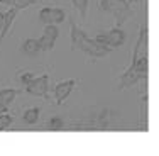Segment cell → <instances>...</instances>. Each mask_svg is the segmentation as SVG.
<instances>
[{"instance_id": "cell-10", "label": "cell", "mask_w": 159, "mask_h": 156, "mask_svg": "<svg viewBox=\"0 0 159 156\" xmlns=\"http://www.w3.org/2000/svg\"><path fill=\"white\" fill-rule=\"evenodd\" d=\"M41 0H0V3H3L7 7H16L19 10H24V9H27L31 5H36Z\"/></svg>"}, {"instance_id": "cell-23", "label": "cell", "mask_w": 159, "mask_h": 156, "mask_svg": "<svg viewBox=\"0 0 159 156\" xmlns=\"http://www.w3.org/2000/svg\"><path fill=\"white\" fill-rule=\"evenodd\" d=\"M2 24H3V12L0 10V29H2Z\"/></svg>"}, {"instance_id": "cell-3", "label": "cell", "mask_w": 159, "mask_h": 156, "mask_svg": "<svg viewBox=\"0 0 159 156\" xmlns=\"http://www.w3.org/2000/svg\"><path fill=\"white\" fill-rule=\"evenodd\" d=\"M59 37V29L56 24H44V31L41 34L39 41V46H41V51L43 53H49L54 49V44Z\"/></svg>"}, {"instance_id": "cell-1", "label": "cell", "mask_w": 159, "mask_h": 156, "mask_svg": "<svg viewBox=\"0 0 159 156\" xmlns=\"http://www.w3.org/2000/svg\"><path fill=\"white\" fill-rule=\"evenodd\" d=\"M70 37H71V51H81L88 59L95 61V59H103L112 53V49L103 48L100 44H97L92 37L86 36V32L83 31L80 26L75 24V21H71V29H70Z\"/></svg>"}, {"instance_id": "cell-14", "label": "cell", "mask_w": 159, "mask_h": 156, "mask_svg": "<svg viewBox=\"0 0 159 156\" xmlns=\"http://www.w3.org/2000/svg\"><path fill=\"white\" fill-rule=\"evenodd\" d=\"M71 5L80 12V17L83 21H86V16H88V5H90V0H71Z\"/></svg>"}, {"instance_id": "cell-21", "label": "cell", "mask_w": 159, "mask_h": 156, "mask_svg": "<svg viewBox=\"0 0 159 156\" xmlns=\"http://www.w3.org/2000/svg\"><path fill=\"white\" fill-rule=\"evenodd\" d=\"M3 112H9V105H5L2 100H0V114H3Z\"/></svg>"}, {"instance_id": "cell-4", "label": "cell", "mask_w": 159, "mask_h": 156, "mask_svg": "<svg viewBox=\"0 0 159 156\" xmlns=\"http://www.w3.org/2000/svg\"><path fill=\"white\" fill-rule=\"evenodd\" d=\"M25 92L29 95H34V97L48 98V95H49V75L34 77L32 82L25 85Z\"/></svg>"}, {"instance_id": "cell-18", "label": "cell", "mask_w": 159, "mask_h": 156, "mask_svg": "<svg viewBox=\"0 0 159 156\" xmlns=\"http://www.w3.org/2000/svg\"><path fill=\"white\" fill-rule=\"evenodd\" d=\"M93 41H95L97 44H100V46H103V48H108V49H112V51H115L110 44H108V39H107V36H105V32H102V34H97L95 37H93Z\"/></svg>"}, {"instance_id": "cell-19", "label": "cell", "mask_w": 159, "mask_h": 156, "mask_svg": "<svg viewBox=\"0 0 159 156\" xmlns=\"http://www.w3.org/2000/svg\"><path fill=\"white\" fill-rule=\"evenodd\" d=\"M49 14H51V7H43L39 10V22L41 24H49Z\"/></svg>"}, {"instance_id": "cell-20", "label": "cell", "mask_w": 159, "mask_h": 156, "mask_svg": "<svg viewBox=\"0 0 159 156\" xmlns=\"http://www.w3.org/2000/svg\"><path fill=\"white\" fill-rule=\"evenodd\" d=\"M34 77H36V75H34L32 71H25V73H22L20 77H19V82H20L22 85L25 87L27 83H31V82H32V78H34Z\"/></svg>"}, {"instance_id": "cell-6", "label": "cell", "mask_w": 159, "mask_h": 156, "mask_svg": "<svg viewBox=\"0 0 159 156\" xmlns=\"http://www.w3.org/2000/svg\"><path fill=\"white\" fill-rule=\"evenodd\" d=\"M17 14H19V9H16V7H10L7 12H3V24H2V29H0V44L3 43L7 34L10 32V29H12L14 22L17 19Z\"/></svg>"}, {"instance_id": "cell-11", "label": "cell", "mask_w": 159, "mask_h": 156, "mask_svg": "<svg viewBox=\"0 0 159 156\" xmlns=\"http://www.w3.org/2000/svg\"><path fill=\"white\" fill-rule=\"evenodd\" d=\"M66 21V10L61 7H51V14H49V24H63Z\"/></svg>"}, {"instance_id": "cell-2", "label": "cell", "mask_w": 159, "mask_h": 156, "mask_svg": "<svg viewBox=\"0 0 159 156\" xmlns=\"http://www.w3.org/2000/svg\"><path fill=\"white\" fill-rule=\"evenodd\" d=\"M98 9L102 12L112 14L117 27H122L129 19L134 16V9H132V5L127 3V0H100Z\"/></svg>"}, {"instance_id": "cell-8", "label": "cell", "mask_w": 159, "mask_h": 156, "mask_svg": "<svg viewBox=\"0 0 159 156\" xmlns=\"http://www.w3.org/2000/svg\"><path fill=\"white\" fill-rule=\"evenodd\" d=\"M20 51H22V54H25L27 58H37V56L43 53L41 51V46H39V41L34 39V37H27V39L22 43Z\"/></svg>"}, {"instance_id": "cell-5", "label": "cell", "mask_w": 159, "mask_h": 156, "mask_svg": "<svg viewBox=\"0 0 159 156\" xmlns=\"http://www.w3.org/2000/svg\"><path fill=\"white\" fill-rule=\"evenodd\" d=\"M76 85H78L76 78H70V80H63V82H59L58 85L54 87V102H56V105L64 104L66 98L71 95V92L76 88Z\"/></svg>"}, {"instance_id": "cell-15", "label": "cell", "mask_w": 159, "mask_h": 156, "mask_svg": "<svg viewBox=\"0 0 159 156\" xmlns=\"http://www.w3.org/2000/svg\"><path fill=\"white\" fill-rule=\"evenodd\" d=\"M12 124H14V117L9 112L0 114V131H7Z\"/></svg>"}, {"instance_id": "cell-13", "label": "cell", "mask_w": 159, "mask_h": 156, "mask_svg": "<svg viewBox=\"0 0 159 156\" xmlns=\"http://www.w3.org/2000/svg\"><path fill=\"white\" fill-rule=\"evenodd\" d=\"M19 95V90L17 88H0V100L3 102L5 105H10L16 97Z\"/></svg>"}, {"instance_id": "cell-7", "label": "cell", "mask_w": 159, "mask_h": 156, "mask_svg": "<svg viewBox=\"0 0 159 156\" xmlns=\"http://www.w3.org/2000/svg\"><path fill=\"white\" fill-rule=\"evenodd\" d=\"M139 80H141V77H139V75L132 70V68H127V70L119 77V82H117V90L130 88V87L135 85V83H139Z\"/></svg>"}, {"instance_id": "cell-12", "label": "cell", "mask_w": 159, "mask_h": 156, "mask_svg": "<svg viewBox=\"0 0 159 156\" xmlns=\"http://www.w3.org/2000/svg\"><path fill=\"white\" fill-rule=\"evenodd\" d=\"M39 114H41L39 107H31L22 114V121H24V124H27V125H34V124H37V121H39Z\"/></svg>"}, {"instance_id": "cell-17", "label": "cell", "mask_w": 159, "mask_h": 156, "mask_svg": "<svg viewBox=\"0 0 159 156\" xmlns=\"http://www.w3.org/2000/svg\"><path fill=\"white\" fill-rule=\"evenodd\" d=\"M48 127L51 129V131H61V129L64 127V122L61 117H51L48 122Z\"/></svg>"}, {"instance_id": "cell-22", "label": "cell", "mask_w": 159, "mask_h": 156, "mask_svg": "<svg viewBox=\"0 0 159 156\" xmlns=\"http://www.w3.org/2000/svg\"><path fill=\"white\" fill-rule=\"evenodd\" d=\"M137 2H146V0H127L129 5H134V3H137Z\"/></svg>"}, {"instance_id": "cell-16", "label": "cell", "mask_w": 159, "mask_h": 156, "mask_svg": "<svg viewBox=\"0 0 159 156\" xmlns=\"http://www.w3.org/2000/svg\"><path fill=\"white\" fill-rule=\"evenodd\" d=\"M149 122V105H147V98H144V104L141 105V125L147 127Z\"/></svg>"}, {"instance_id": "cell-9", "label": "cell", "mask_w": 159, "mask_h": 156, "mask_svg": "<svg viewBox=\"0 0 159 156\" xmlns=\"http://www.w3.org/2000/svg\"><path fill=\"white\" fill-rule=\"evenodd\" d=\"M105 36H107V39H108V44L113 48V49H117V48H120L124 43H125V32L122 31V27H112L110 31H107L105 32Z\"/></svg>"}]
</instances>
